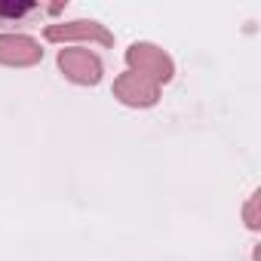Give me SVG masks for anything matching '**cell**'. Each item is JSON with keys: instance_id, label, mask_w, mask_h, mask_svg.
<instances>
[{"instance_id": "obj_1", "label": "cell", "mask_w": 261, "mask_h": 261, "mask_svg": "<svg viewBox=\"0 0 261 261\" xmlns=\"http://www.w3.org/2000/svg\"><path fill=\"white\" fill-rule=\"evenodd\" d=\"M126 65H129V71H136V74L154 80L157 86H163V83H169V80L175 77V62H172V56H169L163 46L148 43V40L129 43V49H126Z\"/></svg>"}, {"instance_id": "obj_2", "label": "cell", "mask_w": 261, "mask_h": 261, "mask_svg": "<svg viewBox=\"0 0 261 261\" xmlns=\"http://www.w3.org/2000/svg\"><path fill=\"white\" fill-rule=\"evenodd\" d=\"M56 65L65 74V80H71L77 86H98L101 74H105L101 59L92 49H86V46H65V49H59Z\"/></svg>"}, {"instance_id": "obj_3", "label": "cell", "mask_w": 261, "mask_h": 261, "mask_svg": "<svg viewBox=\"0 0 261 261\" xmlns=\"http://www.w3.org/2000/svg\"><path fill=\"white\" fill-rule=\"evenodd\" d=\"M43 37L49 43H98V46H114V34L101 22H95V19L53 22V25H46Z\"/></svg>"}, {"instance_id": "obj_4", "label": "cell", "mask_w": 261, "mask_h": 261, "mask_svg": "<svg viewBox=\"0 0 261 261\" xmlns=\"http://www.w3.org/2000/svg\"><path fill=\"white\" fill-rule=\"evenodd\" d=\"M114 98L126 108H154L160 101V86L136 71H123L117 80H114Z\"/></svg>"}, {"instance_id": "obj_5", "label": "cell", "mask_w": 261, "mask_h": 261, "mask_svg": "<svg viewBox=\"0 0 261 261\" xmlns=\"http://www.w3.org/2000/svg\"><path fill=\"white\" fill-rule=\"evenodd\" d=\"M43 59L40 40H34L31 34H0V65L7 68H31Z\"/></svg>"}, {"instance_id": "obj_6", "label": "cell", "mask_w": 261, "mask_h": 261, "mask_svg": "<svg viewBox=\"0 0 261 261\" xmlns=\"http://www.w3.org/2000/svg\"><path fill=\"white\" fill-rule=\"evenodd\" d=\"M243 221H246L249 230H258V191L246 200V206H243Z\"/></svg>"}, {"instance_id": "obj_7", "label": "cell", "mask_w": 261, "mask_h": 261, "mask_svg": "<svg viewBox=\"0 0 261 261\" xmlns=\"http://www.w3.org/2000/svg\"><path fill=\"white\" fill-rule=\"evenodd\" d=\"M25 10H31V7H0V13H16V16L25 13Z\"/></svg>"}]
</instances>
